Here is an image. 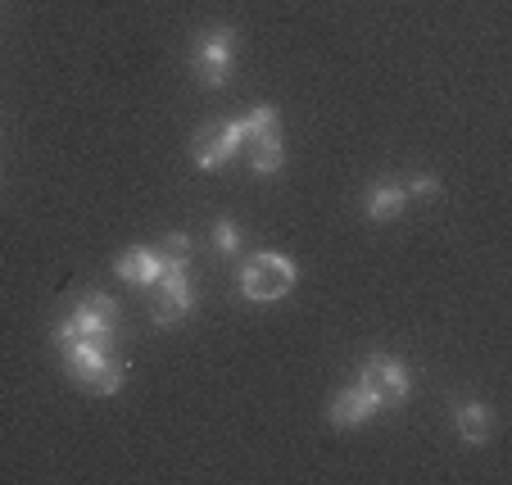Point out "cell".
<instances>
[{
	"label": "cell",
	"mask_w": 512,
	"mask_h": 485,
	"mask_svg": "<svg viewBox=\"0 0 512 485\" xmlns=\"http://www.w3.org/2000/svg\"><path fill=\"white\" fill-rule=\"evenodd\" d=\"M114 331H118V304H114V295L91 291L87 300H78V309H73L55 327V345H64V340H73V336L105 340V345H109V340H114Z\"/></svg>",
	"instance_id": "obj_2"
},
{
	"label": "cell",
	"mask_w": 512,
	"mask_h": 485,
	"mask_svg": "<svg viewBox=\"0 0 512 485\" xmlns=\"http://www.w3.org/2000/svg\"><path fill=\"white\" fill-rule=\"evenodd\" d=\"M123 381H127V363L109 359L105 368H100L96 377L87 381V390H91V395H105V399H109V395H118V390H123Z\"/></svg>",
	"instance_id": "obj_13"
},
{
	"label": "cell",
	"mask_w": 512,
	"mask_h": 485,
	"mask_svg": "<svg viewBox=\"0 0 512 485\" xmlns=\"http://www.w3.org/2000/svg\"><path fill=\"white\" fill-rule=\"evenodd\" d=\"M358 386H368L386 408L404 404L413 395V377H408L404 359H395V354H368V363L358 372Z\"/></svg>",
	"instance_id": "obj_4"
},
{
	"label": "cell",
	"mask_w": 512,
	"mask_h": 485,
	"mask_svg": "<svg viewBox=\"0 0 512 485\" xmlns=\"http://www.w3.org/2000/svg\"><path fill=\"white\" fill-rule=\"evenodd\" d=\"M236 64V28H209L195 41V68H200V82L209 91H218L232 78Z\"/></svg>",
	"instance_id": "obj_5"
},
{
	"label": "cell",
	"mask_w": 512,
	"mask_h": 485,
	"mask_svg": "<svg viewBox=\"0 0 512 485\" xmlns=\"http://www.w3.org/2000/svg\"><path fill=\"white\" fill-rule=\"evenodd\" d=\"M454 427H458V436H463L467 445H485L490 431H494V413L481 404V399H472V404H458Z\"/></svg>",
	"instance_id": "obj_10"
},
{
	"label": "cell",
	"mask_w": 512,
	"mask_h": 485,
	"mask_svg": "<svg viewBox=\"0 0 512 485\" xmlns=\"http://www.w3.org/2000/svg\"><path fill=\"white\" fill-rule=\"evenodd\" d=\"M59 350H64V372H68V377H73V381H78V386H87V381L96 377V372L105 368L109 359H114V354H109V345H105V340H87V336H73V340H64Z\"/></svg>",
	"instance_id": "obj_7"
},
{
	"label": "cell",
	"mask_w": 512,
	"mask_h": 485,
	"mask_svg": "<svg viewBox=\"0 0 512 485\" xmlns=\"http://www.w3.org/2000/svg\"><path fill=\"white\" fill-rule=\"evenodd\" d=\"M245 136H250L245 132V118H232V123H209L200 136H195V164H200L204 173L232 164V159L241 155Z\"/></svg>",
	"instance_id": "obj_6"
},
{
	"label": "cell",
	"mask_w": 512,
	"mask_h": 485,
	"mask_svg": "<svg viewBox=\"0 0 512 485\" xmlns=\"http://www.w3.org/2000/svg\"><path fill=\"white\" fill-rule=\"evenodd\" d=\"M381 408H386V404H381L368 386H358V381H354L349 390H340V395L331 399L327 413H331V422H336V427H363V422L377 418Z\"/></svg>",
	"instance_id": "obj_8"
},
{
	"label": "cell",
	"mask_w": 512,
	"mask_h": 485,
	"mask_svg": "<svg viewBox=\"0 0 512 485\" xmlns=\"http://www.w3.org/2000/svg\"><path fill=\"white\" fill-rule=\"evenodd\" d=\"M118 277L150 291V286L164 277V259H159V250H150V245H132V250L118 254Z\"/></svg>",
	"instance_id": "obj_9"
},
{
	"label": "cell",
	"mask_w": 512,
	"mask_h": 485,
	"mask_svg": "<svg viewBox=\"0 0 512 485\" xmlns=\"http://www.w3.org/2000/svg\"><path fill=\"white\" fill-rule=\"evenodd\" d=\"M404 191L408 195H440V177L417 173V177H408V182H404Z\"/></svg>",
	"instance_id": "obj_16"
},
{
	"label": "cell",
	"mask_w": 512,
	"mask_h": 485,
	"mask_svg": "<svg viewBox=\"0 0 512 485\" xmlns=\"http://www.w3.org/2000/svg\"><path fill=\"white\" fill-rule=\"evenodd\" d=\"M404 200H408L404 182H381L377 191L368 195V218H372V223H390V218L404 209Z\"/></svg>",
	"instance_id": "obj_12"
},
{
	"label": "cell",
	"mask_w": 512,
	"mask_h": 485,
	"mask_svg": "<svg viewBox=\"0 0 512 485\" xmlns=\"http://www.w3.org/2000/svg\"><path fill=\"white\" fill-rule=\"evenodd\" d=\"M236 282H241V295L250 304H277L295 291L300 268H295V259H286V254H277V250H259L241 263V277H236Z\"/></svg>",
	"instance_id": "obj_1"
},
{
	"label": "cell",
	"mask_w": 512,
	"mask_h": 485,
	"mask_svg": "<svg viewBox=\"0 0 512 485\" xmlns=\"http://www.w3.org/2000/svg\"><path fill=\"white\" fill-rule=\"evenodd\" d=\"M159 259H173V263H191V236L186 232H168L164 241L155 245Z\"/></svg>",
	"instance_id": "obj_15"
},
{
	"label": "cell",
	"mask_w": 512,
	"mask_h": 485,
	"mask_svg": "<svg viewBox=\"0 0 512 485\" xmlns=\"http://www.w3.org/2000/svg\"><path fill=\"white\" fill-rule=\"evenodd\" d=\"M209 241H213V250L218 254H241V227H236L232 218H218Z\"/></svg>",
	"instance_id": "obj_14"
},
{
	"label": "cell",
	"mask_w": 512,
	"mask_h": 485,
	"mask_svg": "<svg viewBox=\"0 0 512 485\" xmlns=\"http://www.w3.org/2000/svg\"><path fill=\"white\" fill-rule=\"evenodd\" d=\"M245 146H254V173H277L281 159H286L277 127H263V132H254L250 141H245Z\"/></svg>",
	"instance_id": "obj_11"
},
{
	"label": "cell",
	"mask_w": 512,
	"mask_h": 485,
	"mask_svg": "<svg viewBox=\"0 0 512 485\" xmlns=\"http://www.w3.org/2000/svg\"><path fill=\"white\" fill-rule=\"evenodd\" d=\"M150 291H155V304H150V322H155V327H173V322L195 313V286H191V277H186V263L164 259V277H159Z\"/></svg>",
	"instance_id": "obj_3"
}]
</instances>
